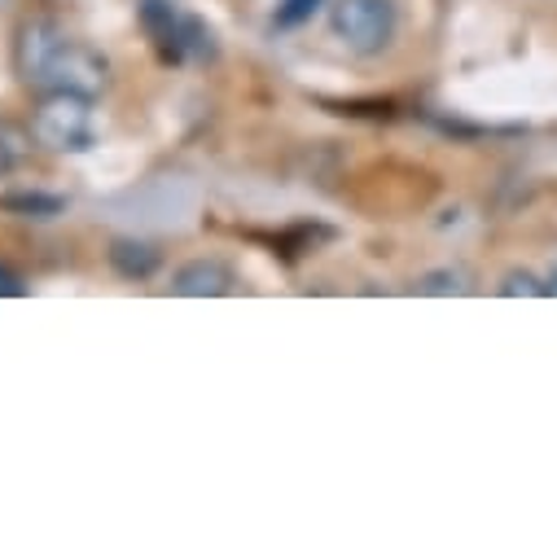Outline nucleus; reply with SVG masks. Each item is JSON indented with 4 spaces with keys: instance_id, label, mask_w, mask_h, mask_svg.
I'll return each instance as SVG.
<instances>
[{
    "instance_id": "f257e3e1",
    "label": "nucleus",
    "mask_w": 557,
    "mask_h": 557,
    "mask_svg": "<svg viewBox=\"0 0 557 557\" xmlns=\"http://www.w3.org/2000/svg\"><path fill=\"white\" fill-rule=\"evenodd\" d=\"M97 101L92 97H79V92H66V88H49L40 97V106L32 110V136L40 150H53V154H84L92 150L97 141Z\"/></svg>"
},
{
    "instance_id": "f03ea898",
    "label": "nucleus",
    "mask_w": 557,
    "mask_h": 557,
    "mask_svg": "<svg viewBox=\"0 0 557 557\" xmlns=\"http://www.w3.org/2000/svg\"><path fill=\"white\" fill-rule=\"evenodd\" d=\"M395 0H334L330 27L334 36L356 53V58H373L395 40Z\"/></svg>"
},
{
    "instance_id": "7ed1b4c3",
    "label": "nucleus",
    "mask_w": 557,
    "mask_h": 557,
    "mask_svg": "<svg viewBox=\"0 0 557 557\" xmlns=\"http://www.w3.org/2000/svg\"><path fill=\"white\" fill-rule=\"evenodd\" d=\"M71 36L53 23V18H27L23 27H18V36H14V71H18V79L23 84H49V66H53V58L62 53V45H66Z\"/></svg>"
},
{
    "instance_id": "20e7f679",
    "label": "nucleus",
    "mask_w": 557,
    "mask_h": 557,
    "mask_svg": "<svg viewBox=\"0 0 557 557\" xmlns=\"http://www.w3.org/2000/svg\"><path fill=\"white\" fill-rule=\"evenodd\" d=\"M45 88H66V92H79V97L97 101L110 88V62L92 45L66 40L62 53L53 58V66H49V84Z\"/></svg>"
},
{
    "instance_id": "39448f33",
    "label": "nucleus",
    "mask_w": 557,
    "mask_h": 557,
    "mask_svg": "<svg viewBox=\"0 0 557 557\" xmlns=\"http://www.w3.org/2000/svg\"><path fill=\"white\" fill-rule=\"evenodd\" d=\"M172 290L181 299H220L233 290V268L224 259H189L176 268Z\"/></svg>"
},
{
    "instance_id": "423d86ee",
    "label": "nucleus",
    "mask_w": 557,
    "mask_h": 557,
    "mask_svg": "<svg viewBox=\"0 0 557 557\" xmlns=\"http://www.w3.org/2000/svg\"><path fill=\"white\" fill-rule=\"evenodd\" d=\"M159 263H163V255L150 242H136V237L110 242V268L123 276V282H150L159 272Z\"/></svg>"
},
{
    "instance_id": "0eeeda50",
    "label": "nucleus",
    "mask_w": 557,
    "mask_h": 557,
    "mask_svg": "<svg viewBox=\"0 0 557 557\" xmlns=\"http://www.w3.org/2000/svg\"><path fill=\"white\" fill-rule=\"evenodd\" d=\"M32 146H36L32 127H18V123H10V119H0V176L14 172V168H23V163L32 159Z\"/></svg>"
},
{
    "instance_id": "6e6552de",
    "label": "nucleus",
    "mask_w": 557,
    "mask_h": 557,
    "mask_svg": "<svg viewBox=\"0 0 557 557\" xmlns=\"http://www.w3.org/2000/svg\"><path fill=\"white\" fill-rule=\"evenodd\" d=\"M0 207H5V211H18V215H32V220H53V215L66 211V202L53 198V194H10Z\"/></svg>"
},
{
    "instance_id": "1a4fd4ad",
    "label": "nucleus",
    "mask_w": 557,
    "mask_h": 557,
    "mask_svg": "<svg viewBox=\"0 0 557 557\" xmlns=\"http://www.w3.org/2000/svg\"><path fill=\"white\" fill-rule=\"evenodd\" d=\"M500 295L505 299H540V295H548V282H540L535 272H505Z\"/></svg>"
},
{
    "instance_id": "9d476101",
    "label": "nucleus",
    "mask_w": 557,
    "mask_h": 557,
    "mask_svg": "<svg viewBox=\"0 0 557 557\" xmlns=\"http://www.w3.org/2000/svg\"><path fill=\"white\" fill-rule=\"evenodd\" d=\"M317 10H321V0H282V5H276V14H272V23L282 27V32H290V27H304Z\"/></svg>"
},
{
    "instance_id": "9b49d317",
    "label": "nucleus",
    "mask_w": 557,
    "mask_h": 557,
    "mask_svg": "<svg viewBox=\"0 0 557 557\" xmlns=\"http://www.w3.org/2000/svg\"><path fill=\"white\" fill-rule=\"evenodd\" d=\"M422 295H466V276L461 272H431L417 282Z\"/></svg>"
},
{
    "instance_id": "f8f14e48",
    "label": "nucleus",
    "mask_w": 557,
    "mask_h": 557,
    "mask_svg": "<svg viewBox=\"0 0 557 557\" xmlns=\"http://www.w3.org/2000/svg\"><path fill=\"white\" fill-rule=\"evenodd\" d=\"M23 295H27L23 276H18L14 268H5V263H0V299H23Z\"/></svg>"
},
{
    "instance_id": "ddd939ff",
    "label": "nucleus",
    "mask_w": 557,
    "mask_h": 557,
    "mask_svg": "<svg viewBox=\"0 0 557 557\" xmlns=\"http://www.w3.org/2000/svg\"><path fill=\"white\" fill-rule=\"evenodd\" d=\"M548 295H557V268H553V276H548Z\"/></svg>"
}]
</instances>
